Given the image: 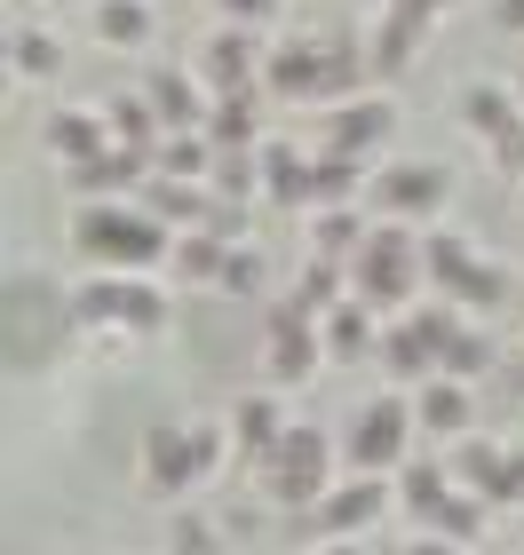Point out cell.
<instances>
[{
    "instance_id": "6da1fadb",
    "label": "cell",
    "mask_w": 524,
    "mask_h": 555,
    "mask_svg": "<svg viewBox=\"0 0 524 555\" xmlns=\"http://www.w3.org/2000/svg\"><path fill=\"white\" fill-rule=\"evenodd\" d=\"M72 255L104 278H152L175 255V231L143 207V198H104V207L72 215Z\"/></svg>"
},
{
    "instance_id": "7a4b0ae2",
    "label": "cell",
    "mask_w": 524,
    "mask_h": 555,
    "mask_svg": "<svg viewBox=\"0 0 524 555\" xmlns=\"http://www.w3.org/2000/svg\"><path fill=\"white\" fill-rule=\"evenodd\" d=\"M222 461H231V428L222 421H152L143 428V452H136V485L152 500H183Z\"/></svg>"
},
{
    "instance_id": "3957f363",
    "label": "cell",
    "mask_w": 524,
    "mask_h": 555,
    "mask_svg": "<svg viewBox=\"0 0 524 555\" xmlns=\"http://www.w3.org/2000/svg\"><path fill=\"white\" fill-rule=\"evenodd\" d=\"M421 286H430V270H421V231H413V222L366 231L358 262H349V294H358L373 318H406L421 301Z\"/></svg>"
},
{
    "instance_id": "277c9868",
    "label": "cell",
    "mask_w": 524,
    "mask_h": 555,
    "mask_svg": "<svg viewBox=\"0 0 524 555\" xmlns=\"http://www.w3.org/2000/svg\"><path fill=\"white\" fill-rule=\"evenodd\" d=\"M72 325L80 334H104V341H152L159 325H167V286L159 278H104V270H88L80 286H72Z\"/></svg>"
},
{
    "instance_id": "5b68a950",
    "label": "cell",
    "mask_w": 524,
    "mask_h": 555,
    "mask_svg": "<svg viewBox=\"0 0 524 555\" xmlns=\"http://www.w3.org/2000/svg\"><path fill=\"white\" fill-rule=\"evenodd\" d=\"M334 461H342V444L327 437V428L294 421L286 437H279V452L255 468L263 476V500H270V508H318V500L334 492Z\"/></svg>"
},
{
    "instance_id": "8992f818",
    "label": "cell",
    "mask_w": 524,
    "mask_h": 555,
    "mask_svg": "<svg viewBox=\"0 0 524 555\" xmlns=\"http://www.w3.org/2000/svg\"><path fill=\"white\" fill-rule=\"evenodd\" d=\"M406 461H413V397H397V389L366 397L342 428V468L349 476H397Z\"/></svg>"
},
{
    "instance_id": "52a82bcc",
    "label": "cell",
    "mask_w": 524,
    "mask_h": 555,
    "mask_svg": "<svg viewBox=\"0 0 524 555\" xmlns=\"http://www.w3.org/2000/svg\"><path fill=\"white\" fill-rule=\"evenodd\" d=\"M421 270H430V294L461 301V310H493V301H509V270H493L477 246L461 231H421Z\"/></svg>"
},
{
    "instance_id": "ba28073f",
    "label": "cell",
    "mask_w": 524,
    "mask_h": 555,
    "mask_svg": "<svg viewBox=\"0 0 524 555\" xmlns=\"http://www.w3.org/2000/svg\"><path fill=\"white\" fill-rule=\"evenodd\" d=\"M373 207L389 222H421V231H437V215L453 207V167L437 159H389L373 167Z\"/></svg>"
},
{
    "instance_id": "9c48e42d",
    "label": "cell",
    "mask_w": 524,
    "mask_h": 555,
    "mask_svg": "<svg viewBox=\"0 0 524 555\" xmlns=\"http://www.w3.org/2000/svg\"><path fill=\"white\" fill-rule=\"evenodd\" d=\"M318 365H327V334H318V318L294 310V301H270V310H263V382L270 389H303Z\"/></svg>"
},
{
    "instance_id": "30bf717a",
    "label": "cell",
    "mask_w": 524,
    "mask_h": 555,
    "mask_svg": "<svg viewBox=\"0 0 524 555\" xmlns=\"http://www.w3.org/2000/svg\"><path fill=\"white\" fill-rule=\"evenodd\" d=\"M461 128L493 151L501 175H524V104H516V88H493V80L461 88Z\"/></svg>"
},
{
    "instance_id": "8fae6325",
    "label": "cell",
    "mask_w": 524,
    "mask_h": 555,
    "mask_svg": "<svg viewBox=\"0 0 524 555\" xmlns=\"http://www.w3.org/2000/svg\"><path fill=\"white\" fill-rule=\"evenodd\" d=\"M263 56H270V48H263L255 33H239V24H215V33L199 40L191 72L207 80V95H246V88H263Z\"/></svg>"
},
{
    "instance_id": "7c38bea8",
    "label": "cell",
    "mask_w": 524,
    "mask_h": 555,
    "mask_svg": "<svg viewBox=\"0 0 524 555\" xmlns=\"http://www.w3.org/2000/svg\"><path fill=\"white\" fill-rule=\"evenodd\" d=\"M143 104L159 112L167 135H207L215 95H207V80H199L191 64H152V72H143Z\"/></svg>"
},
{
    "instance_id": "4fadbf2b",
    "label": "cell",
    "mask_w": 524,
    "mask_h": 555,
    "mask_svg": "<svg viewBox=\"0 0 524 555\" xmlns=\"http://www.w3.org/2000/svg\"><path fill=\"white\" fill-rule=\"evenodd\" d=\"M389 500L397 492L382 485V476H342V485L310 508V532L318 540H358V532H373V524L389 516Z\"/></svg>"
},
{
    "instance_id": "5bb4252c",
    "label": "cell",
    "mask_w": 524,
    "mask_h": 555,
    "mask_svg": "<svg viewBox=\"0 0 524 555\" xmlns=\"http://www.w3.org/2000/svg\"><path fill=\"white\" fill-rule=\"evenodd\" d=\"M263 95L286 104H327V40H279L263 56Z\"/></svg>"
},
{
    "instance_id": "9a60e30c",
    "label": "cell",
    "mask_w": 524,
    "mask_h": 555,
    "mask_svg": "<svg viewBox=\"0 0 524 555\" xmlns=\"http://www.w3.org/2000/svg\"><path fill=\"white\" fill-rule=\"evenodd\" d=\"M222 428H231V452H239V461L263 468L294 421H286V405H279V389H246V397H231V421H222Z\"/></svg>"
},
{
    "instance_id": "2e32d148",
    "label": "cell",
    "mask_w": 524,
    "mask_h": 555,
    "mask_svg": "<svg viewBox=\"0 0 524 555\" xmlns=\"http://www.w3.org/2000/svg\"><path fill=\"white\" fill-rule=\"evenodd\" d=\"M397 135V104L389 95H349V104L327 112V151H349V159H373Z\"/></svg>"
},
{
    "instance_id": "e0dca14e",
    "label": "cell",
    "mask_w": 524,
    "mask_h": 555,
    "mask_svg": "<svg viewBox=\"0 0 524 555\" xmlns=\"http://www.w3.org/2000/svg\"><path fill=\"white\" fill-rule=\"evenodd\" d=\"M152 183V159H136V151H104V159H88V167H64V191L80 198V207H104V198H128Z\"/></svg>"
},
{
    "instance_id": "ac0fdd59",
    "label": "cell",
    "mask_w": 524,
    "mask_h": 555,
    "mask_svg": "<svg viewBox=\"0 0 524 555\" xmlns=\"http://www.w3.org/2000/svg\"><path fill=\"white\" fill-rule=\"evenodd\" d=\"M413 428L421 437H469L477 428V405H469V382H453V373H430V382L413 389Z\"/></svg>"
},
{
    "instance_id": "d6986e66",
    "label": "cell",
    "mask_w": 524,
    "mask_h": 555,
    "mask_svg": "<svg viewBox=\"0 0 524 555\" xmlns=\"http://www.w3.org/2000/svg\"><path fill=\"white\" fill-rule=\"evenodd\" d=\"M40 143L56 151L64 167H88V159H104V151H112V128H104V112L64 104V112H48V119H40Z\"/></svg>"
},
{
    "instance_id": "ffe728a7",
    "label": "cell",
    "mask_w": 524,
    "mask_h": 555,
    "mask_svg": "<svg viewBox=\"0 0 524 555\" xmlns=\"http://www.w3.org/2000/svg\"><path fill=\"white\" fill-rule=\"evenodd\" d=\"M358 191H373L366 159H349V151H327V143H318V151H310V215L358 207Z\"/></svg>"
},
{
    "instance_id": "44dd1931",
    "label": "cell",
    "mask_w": 524,
    "mask_h": 555,
    "mask_svg": "<svg viewBox=\"0 0 524 555\" xmlns=\"http://www.w3.org/2000/svg\"><path fill=\"white\" fill-rule=\"evenodd\" d=\"M453 492H461V485H453V468H445V461H421V452H413V461L397 468V508H406L421 532L445 516V500H453Z\"/></svg>"
},
{
    "instance_id": "7402d4cb",
    "label": "cell",
    "mask_w": 524,
    "mask_h": 555,
    "mask_svg": "<svg viewBox=\"0 0 524 555\" xmlns=\"http://www.w3.org/2000/svg\"><path fill=\"white\" fill-rule=\"evenodd\" d=\"M136 198L167 222V231H207V222H215V191H207V183H175V175H152Z\"/></svg>"
},
{
    "instance_id": "603a6c76",
    "label": "cell",
    "mask_w": 524,
    "mask_h": 555,
    "mask_svg": "<svg viewBox=\"0 0 524 555\" xmlns=\"http://www.w3.org/2000/svg\"><path fill=\"white\" fill-rule=\"evenodd\" d=\"M318 334H327V365H358V358H382V318L366 310L358 294L342 301V310L318 325Z\"/></svg>"
},
{
    "instance_id": "cb8c5ba5",
    "label": "cell",
    "mask_w": 524,
    "mask_h": 555,
    "mask_svg": "<svg viewBox=\"0 0 524 555\" xmlns=\"http://www.w3.org/2000/svg\"><path fill=\"white\" fill-rule=\"evenodd\" d=\"M239 238L222 231H175V255H167V278L175 286H222V262H231Z\"/></svg>"
},
{
    "instance_id": "d4e9b609",
    "label": "cell",
    "mask_w": 524,
    "mask_h": 555,
    "mask_svg": "<svg viewBox=\"0 0 524 555\" xmlns=\"http://www.w3.org/2000/svg\"><path fill=\"white\" fill-rule=\"evenodd\" d=\"M263 198L279 215H310V159L294 143H263Z\"/></svg>"
},
{
    "instance_id": "484cf974",
    "label": "cell",
    "mask_w": 524,
    "mask_h": 555,
    "mask_svg": "<svg viewBox=\"0 0 524 555\" xmlns=\"http://www.w3.org/2000/svg\"><path fill=\"white\" fill-rule=\"evenodd\" d=\"M207 143H215V151H263V88H246V95H215V112H207Z\"/></svg>"
},
{
    "instance_id": "4316f807",
    "label": "cell",
    "mask_w": 524,
    "mask_h": 555,
    "mask_svg": "<svg viewBox=\"0 0 524 555\" xmlns=\"http://www.w3.org/2000/svg\"><path fill=\"white\" fill-rule=\"evenodd\" d=\"M104 128H112L119 151H136V159H159V143H167L159 112L143 104V88H136V95H112V104H104Z\"/></svg>"
},
{
    "instance_id": "83f0119b",
    "label": "cell",
    "mask_w": 524,
    "mask_h": 555,
    "mask_svg": "<svg viewBox=\"0 0 524 555\" xmlns=\"http://www.w3.org/2000/svg\"><path fill=\"white\" fill-rule=\"evenodd\" d=\"M294 310H310L318 325H327L334 310H342V301H349V262H327V255H310L303 270H294Z\"/></svg>"
},
{
    "instance_id": "f1b7e54d",
    "label": "cell",
    "mask_w": 524,
    "mask_h": 555,
    "mask_svg": "<svg viewBox=\"0 0 524 555\" xmlns=\"http://www.w3.org/2000/svg\"><path fill=\"white\" fill-rule=\"evenodd\" d=\"M88 24L104 48H143L159 16H152V0H88Z\"/></svg>"
},
{
    "instance_id": "f546056e",
    "label": "cell",
    "mask_w": 524,
    "mask_h": 555,
    "mask_svg": "<svg viewBox=\"0 0 524 555\" xmlns=\"http://www.w3.org/2000/svg\"><path fill=\"white\" fill-rule=\"evenodd\" d=\"M382 373H389V382H413V389H421V382L437 373V349L421 341L406 318H389V325H382Z\"/></svg>"
},
{
    "instance_id": "4dcf8cb0",
    "label": "cell",
    "mask_w": 524,
    "mask_h": 555,
    "mask_svg": "<svg viewBox=\"0 0 524 555\" xmlns=\"http://www.w3.org/2000/svg\"><path fill=\"white\" fill-rule=\"evenodd\" d=\"M9 72L16 80H56L64 72V40L40 33V24H9Z\"/></svg>"
},
{
    "instance_id": "1f68e13d",
    "label": "cell",
    "mask_w": 524,
    "mask_h": 555,
    "mask_svg": "<svg viewBox=\"0 0 524 555\" xmlns=\"http://www.w3.org/2000/svg\"><path fill=\"white\" fill-rule=\"evenodd\" d=\"M207 191L222 198V207H255V198H263V151H215Z\"/></svg>"
},
{
    "instance_id": "d6a6232c",
    "label": "cell",
    "mask_w": 524,
    "mask_h": 555,
    "mask_svg": "<svg viewBox=\"0 0 524 555\" xmlns=\"http://www.w3.org/2000/svg\"><path fill=\"white\" fill-rule=\"evenodd\" d=\"M358 246H366L358 207H327V215H310V255H327V262H358Z\"/></svg>"
},
{
    "instance_id": "836d02e7",
    "label": "cell",
    "mask_w": 524,
    "mask_h": 555,
    "mask_svg": "<svg viewBox=\"0 0 524 555\" xmlns=\"http://www.w3.org/2000/svg\"><path fill=\"white\" fill-rule=\"evenodd\" d=\"M501 461H509V444H493V437H461L445 468H453V485H461V492H485V500H493V476H501Z\"/></svg>"
},
{
    "instance_id": "e575fe53",
    "label": "cell",
    "mask_w": 524,
    "mask_h": 555,
    "mask_svg": "<svg viewBox=\"0 0 524 555\" xmlns=\"http://www.w3.org/2000/svg\"><path fill=\"white\" fill-rule=\"evenodd\" d=\"M152 175H175V183H207V175H215V143H207V135H167L159 159H152Z\"/></svg>"
},
{
    "instance_id": "d590c367",
    "label": "cell",
    "mask_w": 524,
    "mask_h": 555,
    "mask_svg": "<svg viewBox=\"0 0 524 555\" xmlns=\"http://www.w3.org/2000/svg\"><path fill=\"white\" fill-rule=\"evenodd\" d=\"M485 508H493L485 492H453L430 532H437V540H453V547H477V540H485Z\"/></svg>"
},
{
    "instance_id": "8d00e7d4",
    "label": "cell",
    "mask_w": 524,
    "mask_h": 555,
    "mask_svg": "<svg viewBox=\"0 0 524 555\" xmlns=\"http://www.w3.org/2000/svg\"><path fill=\"white\" fill-rule=\"evenodd\" d=\"M437 373H453V382H485V373H493V341L477 334V325H461V334H453V349H445V365Z\"/></svg>"
},
{
    "instance_id": "74e56055",
    "label": "cell",
    "mask_w": 524,
    "mask_h": 555,
    "mask_svg": "<svg viewBox=\"0 0 524 555\" xmlns=\"http://www.w3.org/2000/svg\"><path fill=\"white\" fill-rule=\"evenodd\" d=\"M167 547H175V555H222L231 540H222L215 516H175V524H167Z\"/></svg>"
},
{
    "instance_id": "f35d334b",
    "label": "cell",
    "mask_w": 524,
    "mask_h": 555,
    "mask_svg": "<svg viewBox=\"0 0 524 555\" xmlns=\"http://www.w3.org/2000/svg\"><path fill=\"white\" fill-rule=\"evenodd\" d=\"M215 294H239V301H255V294H263V255H255L246 238L231 246V262H222V286H215Z\"/></svg>"
},
{
    "instance_id": "ab89813d",
    "label": "cell",
    "mask_w": 524,
    "mask_h": 555,
    "mask_svg": "<svg viewBox=\"0 0 524 555\" xmlns=\"http://www.w3.org/2000/svg\"><path fill=\"white\" fill-rule=\"evenodd\" d=\"M493 508H524V444H509L501 476H493Z\"/></svg>"
},
{
    "instance_id": "60d3db41",
    "label": "cell",
    "mask_w": 524,
    "mask_h": 555,
    "mask_svg": "<svg viewBox=\"0 0 524 555\" xmlns=\"http://www.w3.org/2000/svg\"><path fill=\"white\" fill-rule=\"evenodd\" d=\"M222 24H239V33H263L270 16H279V0H215Z\"/></svg>"
},
{
    "instance_id": "b9f144b4",
    "label": "cell",
    "mask_w": 524,
    "mask_h": 555,
    "mask_svg": "<svg viewBox=\"0 0 524 555\" xmlns=\"http://www.w3.org/2000/svg\"><path fill=\"white\" fill-rule=\"evenodd\" d=\"M493 24H501L509 40H524V0H493Z\"/></svg>"
},
{
    "instance_id": "7bdbcfd3",
    "label": "cell",
    "mask_w": 524,
    "mask_h": 555,
    "mask_svg": "<svg viewBox=\"0 0 524 555\" xmlns=\"http://www.w3.org/2000/svg\"><path fill=\"white\" fill-rule=\"evenodd\" d=\"M406 555H469V547H453V540H437V532H421V540H413Z\"/></svg>"
},
{
    "instance_id": "ee69618b",
    "label": "cell",
    "mask_w": 524,
    "mask_h": 555,
    "mask_svg": "<svg viewBox=\"0 0 524 555\" xmlns=\"http://www.w3.org/2000/svg\"><path fill=\"white\" fill-rule=\"evenodd\" d=\"M310 555H366V547H358V540H318Z\"/></svg>"
},
{
    "instance_id": "f6af8a7d",
    "label": "cell",
    "mask_w": 524,
    "mask_h": 555,
    "mask_svg": "<svg viewBox=\"0 0 524 555\" xmlns=\"http://www.w3.org/2000/svg\"><path fill=\"white\" fill-rule=\"evenodd\" d=\"M437 9H461V0H437Z\"/></svg>"
},
{
    "instance_id": "bcb514c9",
    "label": "cell",
    "mask_w": 524,
    "mask_h": 555,
    "mask_svg": "<svg viewBox=\"0 0 524 555\" xmlns=\"http://www.w3.org/2000/svg\"><path fill=\"white\" fill-rule=\"evenodd\" d=\"M56 9H80V0H56Z\"/></svg>"
},
{
    "instance_id": "7dc6e473",
    "label": "cell",
    "mask_w": 524,
    "mask_h": 555,
    "mask_svg": "<svg viewBox=\"0 0 524 555\" xmlns=\"http://www.w3.org/2000/svg\"><path fill=\"white\" fill-rule=\"evenodd\" d=\"M516 104H524V80H516Z\"/></svg>"
},
{
    "instance_id": "c3c4849f",
    "label": "cell",
    "mask_w": 524,
    "mask_h": 555,
    "mask_svg": "<svg viewBox=\"0 0 524 555\" xmlns=\"http://www.w3.org/2000/svg\"><path fill=\"white\" fill-rule=\"evenodd\" d=\"M516 231H524V215H516Z\"/></svg>"
}]
</instances>
